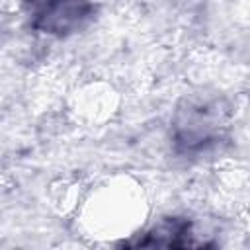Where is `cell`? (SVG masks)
<instances>
[{
	"label": "cell",
	"mask_w": 250,
	"mask_h": 250,
	"mask_svg": "<svg viewBox=\"0 0 250 250\" xmlns=\"http://www.w3.org/2000/svg\"><path fill=\"white\" fill-rule=\"evenodd\" d=\"M230 105L219 94H189L174 109L170 121L172 148L180 156H203L227 141Z\"/></svg>",
	"instance_id": "1"
},
{
	"label": "cell",
	"mask_w": 250,
	"mask_h": 250,
	"mask_svg": "<svg viewBox=\"0 0 250 250\" xmlns=\"http://www.w3.org/2000/svg\"><path fill=\"white\" fill-rule=\"evenodd\" d=\"M27 25L51 37H68L86 29L94 16V0H21Z\"/></svg>",
	"instance_id": "2"
},
{
	"label": "cell",
	"mask_w": 250,
	"mask_h": 250,
	"mask_svg": "<svg viewBox=\"0 0 250 250\" xmlns=\"http://www.w3.org/2000/svg\"><path fill=\"white\" fill-rule=\"evenodd\" d=\"M193 223L184 217H168L148 229L139 240L127 242L133 246H166V248H184V246H201L195 238Z\"/></svg>",
	"instance_id": "3"
}]
</instances>
